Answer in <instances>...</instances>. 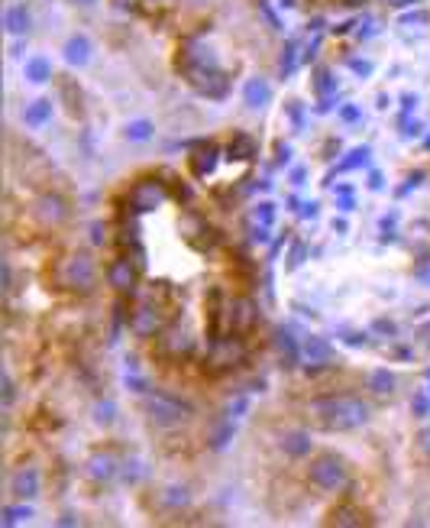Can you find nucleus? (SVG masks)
<instances>
[{
    "label": "nucleus",
    "instance_id": "obj_1",
    "mask_svg": "<svg viewBox=\"0 0 430 528\" xmlns=\"http://www.w3.org/2000/svg\"><path fill=\"white\" fill-rule=\"evenodd\" d=\"M369 402L356 396H327L317 399L308 406V415L314 418V424L327 428V431H349V428H359V424L369 422Z\"/></svg>",
    "mask_w": 430,
    "mask_h": 528
},
{
    "label": "nucleus",
    "instance_id": "obj_2",
    "mask_svg": "<svg viewBox=\"0 0 430 528\" xmlns=\"http://www.w3.org/2000/svg\"><path fill=\"white\" fill-rule=\"evenodd\" d=\"M308 477H311V483L324 493H337L346 486V467H343L340 457H333V454H320L317 461L311 463Z\"/></svg>",
    "mask_w": 430,
    "mask_h": 528
},
{
    "label": "nucleus",
    "instance_id": "obj_3",
    "mask_svg": "<svg viewBox=\"0 0 430 528\" xmlns=\"http://www.w3.org/2000/svg\"><path fill=\"white\" fill-rule=\"evenodd\" d=\"M146 412H149L152 422H159V424H178L191 415V408L172 396H149L146 399Z\"/></svg>",
    "mask_w": 430,
    "mask_h": 528
},
{
    "label": "nucleus",
    "instance_id": "obj_4",
    "mask_svg": "<svg viewBox=\"0 0 430 528\" xmlns=\"http://www.w3.org/2000/svg\"><path fill=\"white\" fill-rule=\"evenodd\" d=\"M58 275H62V282L72 285V289H91L94 279H97L94 263L88 256H72V259H65V266H62Z\"/></svg>",
    "mask_w": 430,
    "mask_h": 528
},
{
    "label": "nucleus",
    "instance_id": "obj_5",
    "mask_svg": "<svg viewBox=\"0 0 430 528\" xmlns=\"http://www.w3.org/2000/svg\"><path fill=\"white\" fill-rule=\"evenodd\" d=\"M162 201H165V185L156 179H142L133 185L130 191V205L136 211H152V208H159Z\"/></svg>",
    "mask_w": 430,
    "mask_h": 528
},
{
    "label": "nucleus",
    "instance_id": "obj_6",
    "mask_svg": "<svg viewBox=\"0 0 430 528\" xmlns=\"http://www.w3.org/2000/svg\"><path fill=\"white\" fill-rule=\"evenodd\" d=\"M36 214L46 221V224H62L68 214L65 208V201L58 198V195H42V198L36 201Z\"/></svg>",
    "mask_w": 430,
    "mask_h": 528
},
{
    "label": "nucleus",
    "instance_id": "obj_7",
    "mask_svg": "<svg viewBox=\"0 0 430 528\" xmlns=\"http://www.w3.org/2000/svg\"><path fill=\"white\" fill-rule=\"evenodd\" d=\"M130 328L136 330L140 337H149V334H156V330H159V308H152V305H142V308H136V312H133Z\"/></svg>",
    "mask_w": 430,
    "mask_h": 528
},
{
    "label": "nucleus",
    "instance_id": "obj_8",
    "mask_svg": "<svg viewBox=\"0 0 430 528\" xmlns=\"http://www.w3.org/2000/svg\"><path fill=\"white\" fill-rule=\"evenodd\" d=\"M256 324V305L249 302V298H240V302L230 305V328L233 330H249Z\"/></svg>",
    "mask_w": 430,
    "mask_h": 528
},
{
    "label": "nucleus",
    "instance_id": "obj_9",
    "mask_svg": "<svg viewBox=\"0 0 430 528\" xmlns=\"http://www.w3.org/2000/svg\"><path fill=\"white\" fill-rule=\"evenodd\" d=\"M110 285L117 292H133V285H136V269L130 266V259H117L110 266Z\"/></svg>",
    "mask_w": 430,
    "mask_h": 528
},
{
    "label": "nucleus",
    "instance_id": "obj_10",
    "mask_svg": "<svg viewBox=\"0 0 430 528\" xmlns=\"http://www.w3.org/2000/svg\"><path fill=\"white\" fill-rule=\"evenodd\" d=\"M88 56H91V42H88V36H72L65 42V62L68 65H85Z\"/></svg>",
    "mask_w": 430,
    "mask_h": 528
},
{
    "label": "nucleus",
    "instance_id": "obj_11",
    "mask_svg": "<svg viewBox=\"0 0 430 528\" xmlns=\"http://www.w3.org/2000/svg\"><path fill=\"white\" fill-rule=\"evenodd\" d=\"M26 78L29 81H36V85H42V81H49L52 78V62H49L46 56H33V58H26Z\"/></svg>",
    "mask_w": 430,
    "mask_h": 528
},
{
    "label": "nucleus",
    "instance_id": "obj_12",
    "mask_svg": "<svg viewBox=\"0 0 430 528\" xmlns=\"http://www.w3.org/2000/svg\"><path fill=\"white\" fill-rule=\"evenodd\" d=\"M243 97H246V104H249V107H262V104H265V101L272 97L269 81H265V78H253V81L246 85Z\"/></svg>",
    "mask_w": 430,
    "mask_h": 528
},
{
    "label": "nucleus",
    "instance_id": "obj_13",
    "mask_svg": "<svg viewBox=\"0 0 430 528\" xmlns=\"http://www.w3.org/2000/svg\"><path fill=\"white\" fill-rule=\"evenodd\" d=\"M217 166V146H207V150H197L195 156H191V169H195L197 179H204L207 172H214Z\"/></svg>",
    "mask_w": 430,
    "mask_h": 528
},
{
    "label": "nucleus",
    "instance_id": "obj_14",
    "mask_svg": "<svg viewBox=\"0 0 430 528\" xmlns=\"http://www.w3.org/2000/svg\"><path fill=\"white\" fill-rule=\"evenodd\" d=\"M7 29L13 33V36H23V33L29 29V10L23 7V3L7 7Z\"/></svg>",
    "mask_w": 430,
    "mask_h": 528
},
{
    "label": "nucleus",
    "instance_id": "obj_15",
    "mask_svg": "<svg viewBox=\"0 0 430 528\" xmlns=\"http://www.w3.org/2000/svg\"><path fill=\"white\" fill-rule=\"evenodd\" d=\"M236 360H243V344H233V340H226V344H220L214 353V367H233Z\"/></svg>",
    "mask_w": 430,
    "mask_h": 528
},
{
    "label": "nucleus",
    "instance_id": "obj_16",
    "mask_svg": "<svg viewBox=\"0 0 430 528\" xmlns=\"http://www.w3.org/2000/svg\"><path fill=\"white\" fill-rule=\"evenodd\" d=\"M49 117H52V101H33V104H26V111H23V120H26L29 127H42Z\"/></svg>",
    "mask_w": 430,
    "mask_h": 528
},
{
    "label": "nucleus",
    "instance_id": "obj_17",
    "mask_svg": "<svg viewBox=\"0 0 430 528\" xmlns=\"http://www.w3.org/2000/svg\"><path fill=\"white\" fill-rule=\"evenodd\" d=\"M36 486H39V480H36V473H33V470H19L17 477H13V496H17V499H26V496H33V493H36Z\"/></svg>",
    "mask_w": 430,
    "mask_h": 528
},
{
    "label": "nucleus",
    "instance_id": "obj_18",
    "mask_svg": "<svg viewBox=\"0 0 430 528\" xmlns=\"http://www.w3.org/2000/svg\"><path fill=\"white\" fill-rule=\"evenodd\" d=\"M256 156V140L246 133H236L230 143V159H253Z\"/></svg>",
    "mask_w": 430,
    "mask_h": 528
},
{
    "label": "nucleus",
    "instance_id": "obj_19",
    "mask_svg": "<svg viewBox=\"0 0 430 528\" xmlns=\"http://www.w3.org/2000/svg\"><path fill=\"white\" fill-rule=\"evenodd\" d=\"M330 522H333V525H363L365 512L353 509V506H343V509H337L333 515H330Z\"/></svg>",
    "mask_w": 430,
    "mask_h": 528
},
{
    "label": "nucleus",
    "instance_id": "obj_20",
    "mask_svg": "<svg viewBox=\"0 0 430 528\" xmlns=\"http://www.w3.org/2000/svg\"><path fill=\"white\" fill-rule=\"evenodd\" d=\"M304 357H308L311 363H324V360H330V347L320 337H311L308 344H304Z\"/></svg>",
    "mask_w": 430,
    "mask_h": 528
},
{
    "label": "nucleus",
    "instance_id": "obj_21",
    "mask_svg": "<svg viewBox=\"0 0 430 528\" xmlns=\"http://www.w3.org/2000/svg\"><path fill=\"white\" fill-rule=\"evenodd\" d=\"M369 386H372V392H379V396H388L395 386V379L385 373V369H379V373H372V379H369Z\"/></svg>",
    "mask_w": 430,
    "mask_h": 528
},
{
    "label": "nucleus",
    "instance_id": "obj_22",
    "mask_svg": "<svg viewBox=\"0 0 430 528\" xmlns=\"http://www.w3.org/2000/svg\"><path fill=\"white\" fill-rule=\"evenodd\" d=\"M126 136H130V140H149V136H152V123L149 120L126 123Z\"/></svg>",
    "mask_w": 430,
    "mask_h": 528
},
{
    "label": "nucleus",
    "instance_id": "obj_23",
    "mask_svg": "<svg viewBox=\"0 0 430 528\" xmlns=\"http://www.w3.org/2000/svg\"><path fill=\"white\" fill-rule=\"evenodd\" d=\"M285 447H288L291 454H304L311 444L304 441V434H288V438H285Z\"/></svg>",
    "mask_w": 430,
    "mask_h": 528
},
{
    "label": "nucleus",
    "instance_id": "obj_24",
    "mask_svg": "<svg viewBox=\"0 0 430 528\" xmlns=\"http://www.w3.org/2000/svg\"><path fill=\"white\" fill-rule=\"evenodd\" d=\"M91 467H94V473H97V477H110V473H113V461H110V457H94Z\"/></svg>",
    "mask_w": 430,
    "mask_h": 528
},
{
    "label": "nucleus",
    "instance_id": "obj_25",
    "mask_svg": "<svg viewBox=\"0 0 430 528\" xmlns=\"http://www.w3.org/2000/svg\"><path fill=\"white\" fill-rule=\"evenodd\" d=\"M3 515H7V525H13V522H19V519H29V509H7L3 512Z\"/></svg>",
    "mask_w": 430,
    "mask_h": 528
},
{
    "label": "nucleus",
    "instance_id": "obj_26",
    "mask_svg": "<svg viewBox=\"0 0 430 528\" xmlns=\"http://www.w3.org/2000/svg\"><path fill=\"white\" fill-rule=\"evenodd\" d=\"M256 217H262L265 224L272 221V205H259V211H256Z\"/></svg>",
    "mask_w": 430,
    "mask_h": 528
},
{
    "label": "nucleus",
    "instance_id": "obj_27",
    "mask_svg": "<svg viewBox=\"0 0 430 528\" xmlns=\"http://www.w3.org/2000/svg\"><path fill=\"white\" fill-rule=\"evenodd\" d=\"M340 117H343V120H359V111H356V107H343Z\"/></svg>",
    "mask_w": 430,
    "mask_h": 528
},
{
    "label": "nucleus",
    "instance_id": "obj_28",
    "mask_svg": "<svg viewBox=\"0 0 430 528\" xmlns=\"http://www.w3.org/2000/svg\"><path fill=\"white\" fill-rule=\"evenodd\" d=\"M421 447H424V451H430V428H427V431H421Z\"/></svg>",
    "mask_w": 430,
    "mask_h": 528
},
{
    "label": "nucleus",
    "instance_id": "obj_29",
    "mask_svg": "<svg viewBox=\"0 0 430 528\" xmlns=\"http://www.w3.org/2000/svg\"><path fill=\"white\" fill-rule=\"evenodd\" d=\"M340 3H346V7H356V3H363V0H340Z\"/></svg>",
    "mask_w": 430,
    "mask_h": 528
},
{
    "label": "nucleus",
    "instance_id": "obj_30",
    "mask_svg": "<svg viewBox=\"0 0 430 528\" xmlns=\"http://www.w3.org/2000/svg\"><path fill=\"white\" fill-rule=\"evenodd\" d=\"M75 3H85V7H91V3H94V0H75Z\"/></svg>",
    "mask_w": 430,
    "mask_h": 528
}]
</instances>
